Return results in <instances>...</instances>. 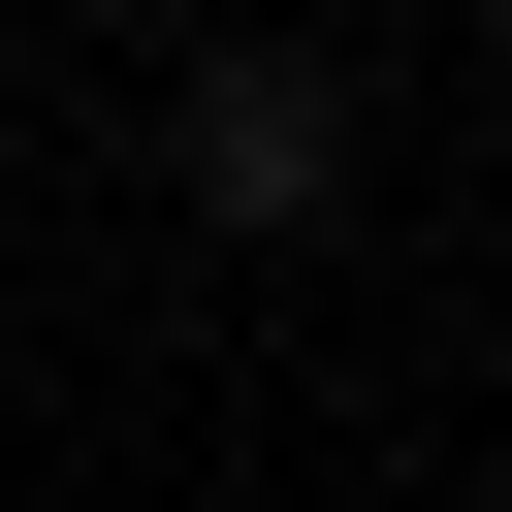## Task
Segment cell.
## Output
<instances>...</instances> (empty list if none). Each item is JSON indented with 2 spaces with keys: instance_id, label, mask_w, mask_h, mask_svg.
Instances as JSON below:
<instances>
[{
  "instance_id": "cell-1",
  "label": "cell",
  "mask_w": 512,
  "mask_h": 512,
  "mask_svg": "<svg viewBox=\"0 0 512 512\" xmlns=\"http://www.w3.org/2000/svg\"><path fill=\"white\" fill-rule=\"evenodd\" d=\"M160 160H192V224H320L352 192V64L320 32H192L160 64Z\"/></svg>"
}]
</instances>
